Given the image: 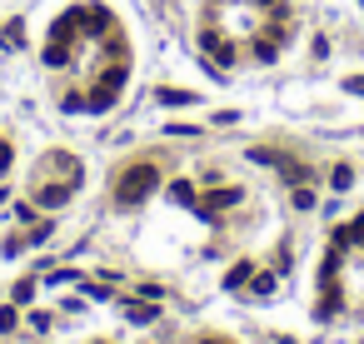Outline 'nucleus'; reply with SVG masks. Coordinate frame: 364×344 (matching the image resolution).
Here are the masks:
<instances>
[{
    "label": "nucleus",
    "mask_w": 364,
    "mask_h": 344,
    "mask_svg": "<svg viewBox=\"0 0 364 344\" xmlns=\"http://www.w3.org/2000/svg\"><path fill=\"white\" fill-rule=\"evenodd\" d=\"M345 90H350V95H364V75H350V80H345Z\"/></svg>",
    "instance_id": "obj_17"
},
{
    "label": "nucleus",
    "mask_w": 364,
    "mask_h": 344,
    "mask_svg": "<svg viewBox=\"0 0 364 344\" xmlns=\"http://www.w3.org/2000/svg\"><path fill=\"white\" fill-rule=\"evenodd\" d=\"M70 50H65V40H55V45H46V65H65Z\"/></svg>",
    "instance_id": "obj_9"
},
{
    "label": "nucleus",
    "mask_w": 364,
    "mask_h": 344,
    "mask_svg": "<svg viewBox=\"0 0 364 344\" xmlns=\"http://www.w3.org/2000/svg\"><path fill=\"white\" fill-rule=\"evenodd\" d=\"M245 195L240 190H215V195H205V214H220V210H230V205H240Z\"/></svg>",
    "instance_id": "obj_4"
},
{
    "label": "nucleus",
    "mask_w": 364,
    "mask_h": 344,
    "mask_svg": "<svg viewBox=\"0 0 364 344\" xmlns=\"http://www.w3.org/2000/svg\"><path fill=\"white\" fill-rule=\"evenodd\" d=\"M10 165V145H0V170H6Z\"/></svg>",
    "instance_id": "obj_18"
},
{
    "label": "nucleus",
    "mask_w": 364,
    "mask_h": 344,
    "mask_svg": "<svg viewBox=\"0 0 364 344\" xmlns=\"http://www.w3.org/2000/svg\"><path fill=\"white\" fill-rule=\"evenodd\" d=\"M30 294H35V279H20V285H15V299H20V305H26Z\"/></svg>",
    "instance_id": "obj_14"
},
{
    "label": "nucleus",
    "mask_w": 364,
    "mask_h": 344,
    "mask_svg": "<svg viewBox=\"0 0 364 344\" xmlns=\"http://www.w3.org/2000/svg\"><path fill=\"white\" fill-rule=\"evenodd\" d=\"M254 55H260V60H274V35H265L260 45H254Z\"/></svg>",
    "instance_id": "obj_13"
},
{
    "label": "nucleus",
    "mask_w": 364,
    "mask_h": 344,
    "mask_svg": "<svg viewBox=\"0 0 364 344\" xmlns=\"http://www.w3.org/2000/svg\"><path fill=\"white\" fill-rule=\"evenodd\" d=\"M160 105H195L190 90H160Z\"/></svg>",
    "instance_id": "obj_11"
},
{
    "label": "nucleus",
    "mask_w": 364,
    "mask_h": 344,
    "mask_svg": "<svg viewBox=\"0 0 364 344\" xmlns=\"http://www.w3.org/2000/svg\"><path fill=\"white\" fill-rule=\"evenodd\" d=\"M70 190H75V185H50V190H40V195H35V205H40V210H55V205L70 200Z\"/></svg>",
    "instance_id": "obj_5"
},
{
    "label": "nucleus",
    "mask_w": 364,
    "mask_h": 344,
    "mask_svg": "<svg viewBox=\"0 0 364 344\" xmlns=\"http://www.w3.org/2000/svg\"><path fill=\"white\" fill-rule=\"evenodd\" d=\"M205 50H210V55H215V60H220V65H234V45H230V40H225V35H215V30H205Z\"/></svg>",
    "instance_id": "obj_3"
},
{
    "label": "nucleus",
    "mask_w": 364,
    "mask_h": 344,
    "mask_svg": "<svg viewBox=\"0 0 364 344\" xmlns=\"http://www.w3.org/2000/svg\"><path fill=\"white\" fill-rule=\"evenodd\" d=\"M120 85H125V70H110L100 85H95V95L85 100V110H110L115 105V95H120Z\"/></svg>",
    "instance_id": "obj_2"
},
{
    "label": "nucleus",
    "mask_w": 364,
    "mask_h": 344,
    "mask_svg": "<svg viewBox=\"0 0 364 344\" xmlns=\"http://www.w3.org/2000/svg\"><path fill=\"white\" fill-rule=\"evenodd\" d=\"M250 279H254V265L245 260V265H234V270H230V279H225V285H230V290H240V285H250Z\"/></svg>",
    "instance_id": "obj_6"
},
{
    "label": "nucleus",
    "mask_w": 364,
    "mask_h": 344,
    "mask_svg": "<svg viewBox=\"0 0 364 344\" xmlns=\"http://www.w3.org/2000/svg\"><path fill=\"white\" fill-rule=\"evenodd\" d=\"M155 185H160V170H155V165H135V170H125V175H120L115 200H120V205H140V200L155 195Z\"/></svg>",
    "instance_id": "obj_1"
},
{
    "label": "nucleus",
    "mask_w": 364,
    "mask_h": 344,
    "mask_svg": "<svg viewBox=\"0 0 364 344\" xmlns=\"http://www.w3.org/2000/svg\"><path fill=\"white\" fill-rule=\"evenodd\" d=\"M6 330H15V310H10V305H0V334H6Z\"/></svg>",
    "instance_id": "obj_15"
},
{
    "label": "nucleus",
    "mask_w": 364,
    "mask_h": 344,
    "mask_svg": "<svg viewBox=\"0 0 364 344\" xmlns=\"http://www.w3.org/2000/svg\"><path fill=\"white\" fill-rule=\"evenodd\" d=\"M254 294H274V274H254Z\"/></svg>",
    "instance_id": "obj_12"
},
{
    "label": "nucleus",
    "mask_w": 364,
    "mask_h": 344,
    "mask_svg": "<svg viewBox=\"0 0 364 344\" xmlns=\"http://www.w3.org/2000/svg\"><path fill=\"white\" fill-rule=\"evenodd\" d=\"M125 314H130V325H155V310L150 305H125Z\"/></svg>",
    "instance_id": "obj_8"
},
{
    "label": "nucleus",
    "mask_w": 364,
    "mask_h": 344,
    "mask_svg": "<svg viewBox=\"0 0 364 344\" xmlns=\"http://www.w3.org/2000/svg\"><path fill=\"white\" fill-rule=\"evenodd\" d=\"M170 200L190 205V200H195V185H190V180H175V185H170Z\"/></svg>",
    "instance_id": "obj_10"
},
{
    "label": "nucleus",
    "mask_w": 364,
    "mask_h": 344,
    "mask_svg": "<svg viewBox=\"0 0 364 344\" xmlns=\"http://www.w3.org/2000/svg\"><path fill=\"white\" fill-rule=\"evenodd\" d=\"M294 210H314V195H310V190H294Z\"/></svg>",
    "instance_id": "obj_16"
},
{
    "label": "nucleus",
    "mask_w": 364,
    "mask_h": 344,
    "mask_svg": "<svg viewBox=\"0 0 364 344\" xmlns=\"http://www.w3.org/2000/svg\"><path fill=\"white\" fill-rule=\"evenodd\" d=\"M200 344H230V339H200Z\"/></svg>",
    "instance_id": "obj_19"
},
{
    "label": "nucleus",
    "mask_w": 364,
    "mask_h": 344,
    "mask_svg": "<svg viewBox=\"0 0 364 344\" xmlns=\"http://www.w3.org/2000/svg\"><path fill=\"white\" fill-rule=\"evenodd\" d=\"M330 185H334V190H350V185H354V170H350V165H334V170H330Z\"/></svg>",
    "instance_id": "obj_7"
}]
</instances>
